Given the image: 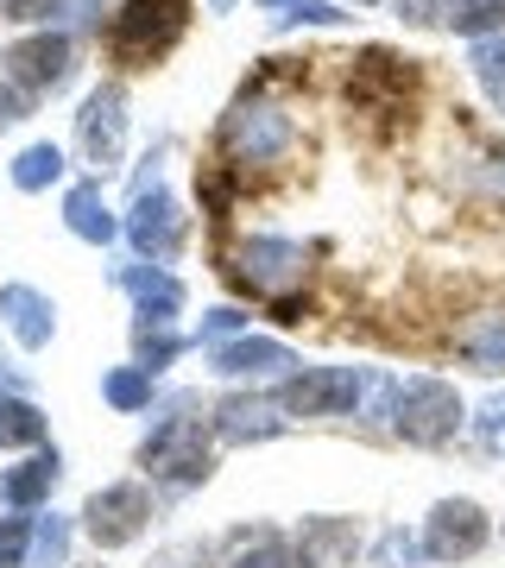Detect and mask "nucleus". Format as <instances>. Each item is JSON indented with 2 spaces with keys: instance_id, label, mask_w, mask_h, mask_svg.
Segmentation results:
<instances>
[{
  "instance_id": "nucleus-10",
  "label": "nucleus",
  "mask_w": 505,
  "mask_h": 568,
  "mask_svg": "<svg viewBox=\"0 0 505 568\" xmlns=\"http://www.w3.org/2000/svg\"><path fill=\"white\" fill-rule=\"evenodd\" d=\"M234 272H241L253 291H291V284H303L310 260H303V246H297V241H279V234H253V241H241V253H234Z\"/></svg>"
},
{
  "instance_id": "nucleus-21",
  "label": "nucleus",
  "mask_w": 505,
  "mask_h": 568,
  "mask_svg": "<svg viewBox=\"0 0 505 568\" xmlns=\"http://www.w3.org/2000/svg\"><path fill=\"white\" fill-rule=\"evenodd\" d=\"M448 26L467 39H499L505 32V0H448Z\"/></svg>"
},
{
  "instance_id": "nucleus-1",
  "label": "nucleus",
  "mask_w": 505,
  "mask_h": 568,
  "mask_svg": "<svg viewBox=\"0 0 505 568\" xmlns=\"http://www.w3.org/2000/svg\"><path fill=\"white\" fill-rule=\"evenodd\" d=\"M462 429V392L436 379V373H411V379H392V436L417 448H436Z\"/></svg>"
},
{
  "instance_id": "nucleus-36",
  "label": "nucleus",
  "mask_w": 505,
  "mask_h": 568,
  "mask_svg": "<svg viewBox=\"0 0 505 568\" xmlns=\"http://www.w3.org/2000/svg\"><path fill=\"white\" fill-rule=\"evenodd\" d=\"M361 7H373V0H361Z\"/></svg>"
},
{
  "instance_id": "nucleus-26",
  "label": "nucleus",
  "mask_w": 505,
  "mask_h": 568,
  "mask_svg": "<svg viewBox=\"0 0 505 568\" xmlns=\"http://www.w3.org/2000/svg\"><path fill=\"white\" fill-rule=\"evenodd\" d=\"M178 354H183V335H171L164 323H140V361H133V366H145V373H164Z\"/></svg>"
},
{
  "instance_id": "nucleus-6",
  "label": "nucleus",
  "mask_w": 505,
  "mask_h": 568,
  "mask_svg": "<svg viewBox=\"0 0 505 568\" xmlns=\"http://www.w3.org/2000/svg\"><path fill=\"white\" fill-rule=\"evenodd\" d=\"M486 537L493 518L474 499H436V511L424 518V562H467L486 549Z\"/></svg>"
},
{
  "instance_id": "nucleus-4",
  "label": "nucleus",
  "mask_w": 505,
  "mask_h": 568,
  "mask_svg": "<svg viewBox=\"0 0 505 568\" xmlns=\"http://www.w3.org/2000/svg\"><path fill=\"white\" fill-rule=\"evenodd\" d=\"M140 467L171 487H196L215 474V455H209V436L196 417H159V429L140 443Z\"/></svg>"
},
{
  "instance_id": "nucleus-31",
  "label": "nucleus",
  "mask_w": 505,
  "mask_h": 568,
  "mask_svg": "<svg viewBox=\"0 0 505 568\" xmlns=\"http://www.w3.org/2000/svg\"><path fill=\"white\" fill-rule=\"evenodd\" d=\"M241 328H246V310L222 304V310H209V316H202V342H222V335H241Z\"/></svg>"
},
{
  "instance_id": "nucleus-27",
  "label": "nucleus",
  "mask_w": 505,
  "mask_h": 568,
  "mask_svg": "<svg viewBox=\"0 0 505 568\" xmlns=\"http://www.w3.org/2000/svg\"><path fill=\"white\" fill-rule=\"evenodd\" d=\"M26 562H32V525L0 518V568H26Z\"/></svg>"
},
{
  "instance_id": "nucleus-13",
  "label": "nucleus",
  "mask_w": 505,
  "mask_h": 568,
  "mask_svg": "<svg viewBox=\"0 0 505 568\" xmlns=\"http://www.w3.org/2000/svg\"><path fill=\"white\" fill-rule=\"evenodd\" d=\"M279 429H291L279 392H260V398H228V405L215 410V436H222V443H272Z\"/></svg>"
},
{
  "instance_id": "nucleus-18",
  "label": "nucleus",
  "mask_w": 505,
  "mask_h": 568,
  "mask_svg": "<svg viewBox=\"0 0 505 568\" xmlns=\"http://www.w3.org/2000/svg\"><path fill=\"white\" fill-rule=\"evenodd\" d=\"M455 354L481 373H505V310H481L455 328Z\"/></svg>"
},
{
  "instance_id": "nucleus-19",
  "label": "nucleus",
  "mask_w": 505,
  "mask_h": 568,
  "mask_svg": "<svg viewBox=\"0 0 505 568\" xmlns=\"http://www.w3.org/2000/svg\"><path fill=\"white\" fill-rule=\"evenodd\" d=\"M63 222H70L77 241H95V246H108L114 234H121V222H114L108 203H101V183H77V190L63 196Z\"/></svg>"
},
{
  "instance_id": "nucleus-33",
  "label": "nucleus",
  "mask_w": 505,
  "mask_h": 568,
  "mask_svg": "<svg viewBox=\"0 0 505 568\" xmlns=\"http://www.w3.org/2000/svg\"><path fill=\"white\" fill-rule=\"evenodd\" d=\"M26 102H32V95H26L20 82H0V126H7V121H26Z\"/></svg>"
},
{
  "instance_id": "nucleus-2",
  "label": "nucleus",
  "mask_w": 505,
  "mask_h": 568,
  "mask_svg": "<svg viewBox=\"0 0 505 568\" xmlns=\"http://www.w3.org/2000/svg\"><path fill=\"white\" fill-rule=\"evenodd\" d=\"M183 26H190V0H121V13L108 26V51L127 70H145L183 39Z\"/></svg>"
},
{
  "instance_id": "nucleus-25",
  "label": "nucleus",
  "mask_w": 505,
  "mask_h": 568,
  "mask_svg": "<svg viewBox=\"0 0 505 568\" xmlns=\"http://www.w3.org/2000/svg\"><path fill=\"white\" fill-rule=\"evenodd\" d=\"M63 549H70V525L51 511V518L32 525V562L26 568H63Z\"/></svg>"
},
{
  "instance_id": "nucleus-22",
  "label": "nucleus",
  "mask_w": 505,
  "mask_h": 568,
  "mask_svg": "<svg viewBox=\"0 0 505 568\" xmlns=\"http://www.w3.org/2000/svg\"><path fill=\"white\" fill-rule=\"evenodd\" d=\"M467 70H474V82L486 89V102L505 108V32H499V39H474Z\"/></svg>"
},
{
  "instance_id": "nucleus-3",
  "label": "nucleus",
  "mask_w": 505,
  "mask_h": 568,
  "mask_svg": "<svg viewBox=\"0 0 505 568\" xmlns=\"http://www.w3.org/2000/svg\"><path fill=\"white\" fill-rule=\"evenodd\" d=\"M291 114L279 102H265V95H241V102L228 108L222 121V152L234 164H279L291 152Z\"/></svg>"
},
{
  "instance_id": "nucleus-30",
  "label": "nucleus",
  "mask_w": 505,
  "mask_h": 568,
  "mask_svg": "<svg viewBox=\"0 0 505 568\" xmlns=\"http://www.w3.org/2000/svg\"><path fill=\"white\" fill-rule=\"evenodd\" d=\"M347 13L342 7H329V0H297L291 13H284V26H342Z\"/></svg>"
},
{
  "instance_id": "nucleus-5",
  "label": "nucleus",
  "mask_w": 505,
  "mask_h": 568,
  "mask_svg": "<svg viewBox=\"0 0 505 568\" xmlns=\"http://www.w3.org/2000/svg\"><path fill=\"white\" fill-rule=\"evenodd\" d=\"M373 386L361 366H303L279 386L284 417H347L361 405V392Z\"/></svg>"
},
{
  "instance_id": "nucleus-12",
  "label": "nucleus",
  "mask_w": 505,
  "mask_h": 568,
  "mask_svg": "<svg viewBox=\"0 0 505 568\" xmlns=\"http://www.w3.org/2000/svg\"><path fill=\"white\" fill-rule=\"evenodd\" d=\"M209 366L222 373V379H272V373H291L297 354L272 335H241V342H222L209 354Z\"/></svg>"
},
{
  "instance_id": "nucleus-20",
  "label": "nucleus",
  "mask_w": 505,
  "mask_h": 568,
  "mask_svg": "<svg viewBox=\"0 0 505 568\" xmlns=\"http://www.w3.org/2000/svg\"><path fill=\"white\" fill-rule=\"evenodd\" d=\"M0 448H44V410L26 398H0Z\"/></svg>"
},
{
  "instance_id": "nucleus-24",
  "label": "nucleus",
  "mask_w": 505,
  "mask_h": 568,
  "mask_svg": "<svg viewBox=\"0 0 505 568\" xmlns=\"http://www.w3.org/2000/svg\"><path fill=\"white\" fill-rule=\"evenodd\" d=\"M58 178H63V152L51 140L26 145L20 159H13V183H20V190H44V183H58Z\"/></svg>"
},
{
  "instance_id": "nucleus-15",
  "label": "nucleus",
  "mask_w": 505,
  "mask_h": 568,
  "mask_svg": "<svg viewBox=\"0 0 505 568\" xmlns=\"http://www.w3.org/2000/svg\"><path fill=\"white\" fill-rule=\"evenodd\" d=\"M58 474H63L58 448H39L32 462H20V467H7V474H0V506H7V511L44 506V499H51V487H58Z\"/></svg>"
},
{
  "instance_id": "nucleus-11",
  "label": "nucleus",
  "mask_w": 505,
  "mask_h": 568,
  "mask_svg": "<svg viewBox=\"0 0 505 568\" xmlns=\"http://www.w3.org/2000/svg\"><path fill=\"white\" fill-rule=\"evenodd\" d=\"M0 63H7V82H20L26 95H44V89L70 82V39L39 32V39H20Z\"/></svg>"
},
{
  "instance_id": "nucleus-7",
  "label": "nucleus",
  "mask_w": 505,
  "mask_h": 568,
  "mask_svg": "<svg viewBox=\"0 0 505 568\" xmlns=\"http://www.w3.org/2000/svg\"><path fill=\"white\" fill-rule=\"evenodd\" d=\"M145 518H152V493H145L140 480L101 487V493H89V506H82V530H89L101 549L133 544V537L145 530Z\"/></svg>"
},
{
  "instance_id": "nucleus-35",
  "label": "nucleus",
  "mask_w": 505,
  "mask_h": 568,
  "mask_svg": "<svg viewBox=\"0 0 505 568\" xmlns=\"http://www.w3.org/2000/svg\"><path fill=\"white\" fill-rule=\"evenodd\" d=\"M260 7H297V0H260Z\"/></svg>"
},
{
  "instance_id": "nucleus-34",
  "label": "nucleus",
  "mask_w": 505,
  "mask_h": 568,
  "mask_svg": "<svg viewBox=\"0 0 505 568\" xmlns=\"http://www.w3.org/2000/svg\"><path fill=\"white\" fill-rule=\"evenodd\" d=\"M209 7H215V13H228V7H234V0H209Z\"/></svg>"
},
{
  "instance_id": "nucleus-16",
  "label": "nucleus",
  "mask_w": 505,
  "mask_h": 568,
  "mask_svg": "<svg viewBox=\"0 0 505 568\" xmlns=\"http://www.w3.org/2000/svg\"><path fill=\"white\" fill-rule=\"evenodd\" d=\"M0 316H7L13 335H20V347H44V342H51V328H58L51 297L32 291V284H0Z\"/></svg>"
},
{
  "instance_id": "nucleus-28",
  "label": "nucleus",
  "mask_w": 505,
  "mask_h": 568,
  "mask_svg": "<svg viewBox=\"0 0 505 568\" xmlns=\"http://www.w3.org/2000/svg\"><path fill=\"white\" fill-rule=\"evenodd\" d=\"M474 443L493 448V455L505 448V392H493V398L481 405V417H474Z\"/></svg>"
},
{
  "instance_id": "nucleus-9",
  "label": "nucleus",
  "mask_w": 505,
  "mask_h": 568,
  "mask_svg": "<svg viewBox=\"0 0 505 568\" xmlns=\"http://www.w3.org/2000/svg\"><path fill=\"white\" fill-rule=\"evenodd\" d=\"M77 140H82V159L89 164H114L121 159V145H127V95H121V82H101L95 95L82 102Z\"/></svg>"
},
{
  "instance_id": "nucleus-17",
  "label": "nucleus",
  "mask_w": 505,
  "mask_h": 568,
  "mask_svg": "<svg viewBox=\"0 0 505 568\" xmlns=\"http://www.w3.org/2000/svg\"><path fill=\"white\" fill-rule=\"evenodd\" d=\"M121 291L140 304V323H171L183 310V284L171 278V272H159V265H127Z\"/></svg>"
},
{
  "instance_id": "nucleus-23",
  "label": "nucleus",
  "mask_w": 505,
  "mask_h": 568,
  "mask_svg": "<svg viewBox=\"0 0 505 568\" xmlns=\"http://www.w3.org/2000/svg\"><path fill=\"white\" fill-rule=\"evenodd\" d=\"M101 398L114 410H145L152 405V373H145V366H114V373L101 379Z\"/></svg>"
},
{
  "instance_id": "nucleus-29",
  "label": "nucleus",
  "mask_w": 505,
  "mask_h": 568,
  "mask_svg": "<svg viewBox=\"0 0 505 568\" xmlns=\"http://www.w3.org/2000/svg\"><path fill=\"white\" fill-rule=\"evenodd\" d=\"M417 556H424V537H404V530H385L380 537V562L385 568H411Z\"/></svg>"
},
{
  "instance_id": "nucleus-14",
  "label": "nucleus",
  "mask_w": 505,
  "mask_h": 568,
  "mask_svg": "<svg viewBox=\"0 0 505 568\" xmlns=\"http://www.w3.org/2000/svg\"><path fill=\"white\" fill-rule=\"evenodd\" d=\"M234 568H323V562L303 549V537L260 525V530H234Z\"/></svg>"
},
{
  "instance_id": "nucleus-8",
  "label": "nucleus",
  "mask_w": 505,
  "mask_h": 568,
  "mask_svg": "<svg viewBox=\"0 0 505 568\" xmlns=\"http://www.w3.org/2000/svg\"><path fill=\"white\" fill-rule=\"evenodd\" d=\"M183 234H190V222H183V209L171 203V190H140L133 196V215H127V241L140 246L145 260H171L183 246Z\"/></svg>"
},
{
  "instance_id": "nucleus-32",
  "label": "nucleus",
  "mask_w": 505,
  "mask_h": 568,
  "mask_svg": "<svg viewBox=\"0 0 505 568\" xmlns=\"http://www.w3.org/2000/svg\"><path fill=\"white\" fill-rule=\"evenodd\" d=\"M398 13L411 26H436V20H448V0H398Z\"/></svg>"
}]
</instances>
